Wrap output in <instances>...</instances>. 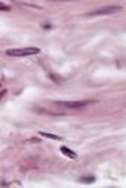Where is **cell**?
<instances>
[{"label":"cell","instance_id":"cell-6","mask_svg":"<svg viewBox=\"0 0 126 188\" xmlns=\"http://www.w3.org/2000/svg\"><path fill=\"white\" fill-rule=\"evenodd\" d=\"M79 181H81V182H87V184H90V182H94V181H95V178H94V177H90V178H81Z\"/></svg>","mask_w":126,"mask_h":188},{"label":"cell","instance_id":"cell-2","mask_svg":"<svg viewBox=\"0 0 126 188\" xmlns=\"http://www.w3.org/2000/svg\"><path fill=\"white\" fill-rule=\"evenodd\" d=\"M95 103V100H82V101H56L59 106H65V107H70V109H81L84 106H88Z\"/></svg>","mask_w":126,"mask_h":188},{"label":"cell","instance_id":"cell-7","mask_svg":"<svg viewBox=\"0 0 126 188\" xmlns=\"http://www.w3.org/2000/svg\"><path fill=\"white\" fill-rule=\"evenodd\" d=\"M2 9H3V11H5V9H6V11H9L11 8H9V6H5V5H2Z\"/></svg>","mask_w":126,"mask_h":188},{"label":"cell","instance_id":"cell-4","mask_svg":"<svg viewBox=\"0 0 126 188\" xmlns=\"http://www.w3.org/2000/svg\"><path fill=\"white\" fill-rule=\"evenodd\" d=\"M60 151H62V153H63L65 156L70 157V159H76V157H78V155H76L75 151H72L70 148H68L66 145H62V147H60Z\"/></svg>","mask_w":126,"mask_h":188},{"label":"cell","instance_id":"cell-5","mask_svg":"<svg viewBox=\"0 0 126 188\" xmlns=\"http://www.w3.org/2000/svg\"><path fill=\"white\" fill-rule=\"evenodd\" d=\"M41 137H46V138H50V140H56V141H62V137H59V135H54V134H50V132H44V131H41L40 132Z\"/></svg>","mask_w":126,"mask_h":188},{"label":"cell","instance_id":"cell-3","mask_svg":"<svg viewBox=\"0 0 126 188\" xmlns=\"http://www.w3.org/2000/svg\"><path fill=\"white\" fill-rule=\"evenodd\" d=\"M122 9L120 6H106V8H101V9H95V11L87 13L88 16H95V15H109V13H115V12H119Z\"/></svg>","mask_w":126,"mask_h":188},{"label":"cell","instance_id":"cell-1","mask_svg":"<svg viewBox=\"0 0 126 188\" xmlns=\"http://www.w3.org/2000/svg\"><path fill=\"white\" fill-rule=\"evenodd\" d=\"M40 49L38 47H25V49H12V50H6V55L12 56V57H22V56H32L38 55Z\"/></svg>","mask_w":126,"mask_h":188}]
</instances>
